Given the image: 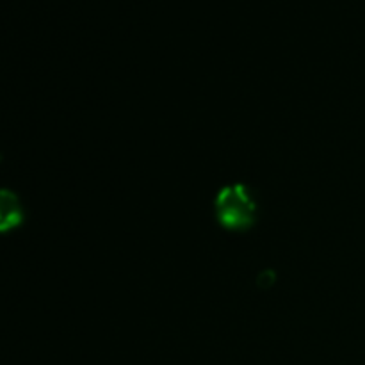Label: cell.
Here are the masks:
<instances>
[{
    "label": "cell",
    "mask_w": 365,
    "mask_h": 365,
    "mask_svg": "<svg viewBox=\"0 0 365 365\" xmlns=\"http://www.w3.org/2000/svg\"><path fill=\"white\" fill-rule=\"evenodd\" d=\"M257 203L245 184L225 185L214 198L216 221L230 232H245L255 225Z\"/></svg>",
    "instance_id": "obj_1"
},
{
    "label": "cell",
    "mask_w": 365,
    "mask_h": 365,
    "mask_svg": "<svg viewBox=\"0 0 365 365\" xmlns=\"http://www.w3.org/2000/svg\"><path fill=\"white\" fill-rule=\"evenodd\" d=\"M24 221L20 198L9 189H0V234L18 228Z\"/></svg>",
    "instance_id": "obj_2"
}]
</instances>
